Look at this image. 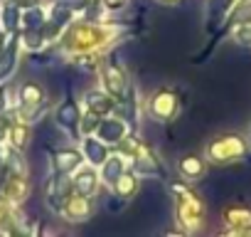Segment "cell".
Masks as SVG:
<instances>
[{
  "label": "cell",
  "mask_w": 251,
  "mask_h": 237,
  "mask_svg": "<svg viewBox=\"0 0 251 237\" xmlns=\"http://www.w3.org/2000/svg\"><path fill=\"white\" fill-rule=\"evenodd\" d=\"M79 163V153L76 151H62L59 156H57V168L59 171H69L72 166H76Z\"/></svg>",
  "instance_id": "cell-1"
},
{
  "label": "cell",
  "mask_w": 251,
  "mask_h": 237,
  "mask_svg": "<svg viewBox=\"0 0 251 237\" xmlns=\"http://www.w3.org/2000/svg\"><path fill=\"white\" fill-rule=\"evenodd\" d=\"M40 96H42V91H40L37 84H25V87H23V99H25L27 104H37Z\"/></svg>",
  "instance_id": "cell-2"
},
{
  "label": "cell",
  "mask_w": 251,
  "mask_h": 237,
  "mask_svg": "<svg viewBox=\"0 0 251 237\" xmlns=\"http://www.w3.org/2000/svg\"><path fill=\"white\" fill-rule=\"evenodd\" d=\"M180 171H182L185 176H200L202 166H200V161H197V158H185V161L180 163Z\"/></svg>",
  "instance_id": "cell-3"
},
{
  "label": "cell",
  "mask_w": 251,
  "mask_h": 237,
  "mask_svg": "<svg viewBox=\"0 0 251 237\" xmlns=\"http://www.w3.org/2000/svg\"><path fill=\"white\" fill-rule=\"evenodd\" d=\"M76 188H79L81 193H91V190H94V176H91V173H81V178L76 180Z\"/></svg>",
  "instance_id": "cell-4"
},
{
  "label": "cell",
  "mask_w": 251,
  "mask_h": 237,
  "mask_svg": "<svg viewBox=\"0 0 251 237\" xmlns=\"http://www.w3.org/2000/svg\"><path fill=\"white\" fill-rule=\"evenodd\" d=\"M89 153H91V161H94V163H101V161L106 158V151H103L101 146L91 144V141H89Z\"/></svg>",
  "instance_id": "cell-5"
},
{
  "label": "cell",
  "mask_w": 251,
  "mask_h": 237,
  "mask_svg": "<svg viewBox=\"0 0 251 237\" xmlns=\"http://www.w3.org/2000/svg\"><path fill=\"white\" fill-rule=\"evenodd\" d=\"M236 20H241V23H251V0H246V3L239 8Z\"/></svg>",
  "instance_id": "cell-6"
},
{
  "label": "cell",
  "mask_w": 251,
  "mask_h": 237,
  "mask_svg": "<svg viewBox=\"0 0 251 237\" xmlns=\"http://www.w3.org/2000/svg\"><path fill=\"white\" fill-rule=\"evenodd\" d=\"M59 118H62L64 124H72V121H74V106H72V104L62 106V109H59Z\"/></svg>",
  "instance_id": "cell-7"
},
{
  "label": "cell",
  "mask_w": 251,
  "mask_h": 237,
  "mask_svg": "<svg viewBox=\"0 0 251 237\" xmlns=\"http://www.w3.org/2000/svg\"><path fill=\"white\" fill-rule=\"evenodd\" d=\"M116 173H121V161H118V158H113V161L106 166V180H116V178H113Z\"/></svg>",
  "instance_id": "cell-8"
},
{
  "label": "cell",
  "mask_w": 251,
  "mask_h": 237,
  "mask_svg": "<svg viewBox=\"0 0 251 237\" xmlns=\"http://www.w3.org/2000/svg\"><path fill=\"white\" fill-rule=\"evenodd\" d=\"M118 185H121V190H123V193H131V188H133L131 176H123V178H118Z\"/></svg>",
  "instance_id": "cell-9"
},
{
  "label": "cell",
  "mask_w": 251,
  "mask_h": 237,
  "mask_svg": "<svg viewBox=\"0 0 251 237\" xmlns=\"http://www.w3.org/2000/svg\"><path fill=\"white\" fill-rule=\"evenodd\" d=\"M13 136H15V144H18V146H25V144H27V139H25V136H27V134H25V129H18Z\"/></svg>",
  "instance_id": "cell-10"
},
{
  "label": "cell",
  "mask_w": 251,
  "mask_h": 237,
  "mask_svg": "<svg viewBox=\"0 0 251 237\" xmlns=\"http://www.w3.org/2000/svg\"><path fill=\"white\" fill-rule=\"evenodd\" d=\"M35 0H18V5H32Z\"/></svg>",
  "instance_id": "cell-11"
},
{
  "label": "cell",
  "mask_w": 251,
  "mask_h": 237,
  "mask_svg": "<svg viewBox=\"0 0 251 237\" xmlns=\"http://www.w3.org/2000/svg\"><path fill=\"white\" fill-rule=\"evenodd\" d=\"M0 47H3V37H0Z\"/></svg>",
  "instance_id": "cell-12"
}]
</instances>
